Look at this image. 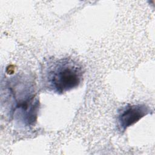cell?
<instances>
[{
    "label": "cell",
    "mask_w": 155,
    "mask_h": 155,
    "mask_svg": "<svg viewBox=\"0 0 155 155\" xmlns=\"http://www.w3.org/2000/svg\"><path fill=\"white\" fill-rule=\"evenodd\" d=\"M43 83L49 91L62 94L78 87L84 71L81 64L71 58L51 59L44 67Z\"/></svg>",
    "instance_id": "1"
},
{
    "label": "cell",
    "mask_w": 155,
    "mask_h": 155,
    "mask_svg": "<svg viewBox=\"0 0 155 155\" xmlns=\"http://www.w3.org/2000/svg\"><path fill=\"white\" fill-rule=\"evenodd\" d=\"M151 111L149 107L145 104H127L122 107L118 110L116 116L118 130L124 132Z\"/></svg>",
    "instance_id": "2"
}]
</instances>
